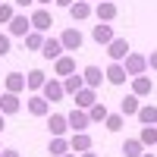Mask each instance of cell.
<instances>
[{
	"label": "cell",
	"mask_w": 157,
	"mask_h": 157,
	"mask_svg": "<svg viewBox=\"0 0 157 157\" xmlns=\"http://www.w3.org/2000/svg\"><path fill=\"white\" fill-rule=\"evenodd\" d=\"M138 141H141L145 148H154V145H157V126H141Z\"/></svg>",
	"instance_id": "28"
},
{
	"label": "cell",
	"mask_w": 157,
	"mask_h": 157,
	"mask_svg": "<svg viewBox=\"0 0 157 157\" xmlns=\"http://www.w3.org/2000/svg\"><path fill=\"white\" fill-rule=\"evenodd\" d=\"M16 16V10H13V3H0V25H10V19Z\"/></svg>",
	"instance_id": "32"
},
{
	"label": "cell",
	"mask_w": 157,
	"mask_h": 157,
	"mask_svg": "<svg viewBox=\"0 0 157 157\" xmlns=\"http://www.w3.org/2000/svg\"><path fill=\"white\" fill-rule=\"evenodd\" d=\"M72 98H75V107H82V110H88L91 104H98V91L85 85V88H78V91H75Z\"/></svg>",
	"instance_id": "10"
},
{
	"label": "cell",
	"mask_w": 157,
	"mask_h": 157,
	"mask_svg": "<svg viewBox=\"0 0 157 157\" xmlns=\"http://www.w3.org/2000/svg\"><path fill=\"white\" fill-rule=\"evenodd\" d=\"M47 129H50V135H66L69 123H66L63 113H47Z\"/></svg>",
	"instance_id": "15"
},
{
	"label": "cell",
	"mask_w": 157,
	"mask_h": 157,
	"mask_svg": "<svg viewBox=\"0 0 157 157\" xmlns=\"http://www.w3.org/2000/svg\"><path fill=\"white\" fill-rule=\"evenodd\" d=\"M123 69H126L129 78H132V75H141V72H148V57H145V54H132V50H129L126 60H123Z\"/></svg>",
	"instance_id": "1"
},
{
	"label": "cell",
	"mask_w": 157,
	"mask_h": 157,
	"mask_svg": "<svg viewBox=\"0 0 157 157\" xmlns=\"http://www.w3.org/2000/svg\"><path fill=\"white\" fill-rule=\"evenodd\" d=\"M138 107H141V98H138V94H126V98L120 101V113H123V116H135Z\"/></svg>",
	"instance_id": "18"
},
{
	"label": "cell",
	"mask_w": 157,
	"mask_h": 157,
	"mask_svg": "<svg viewBox=\"0 0 157 157\" xmlns=\"http://www.w3.org/2000/svg\"><path fill=\"white\" fill-rule=\"evenodd\" d=\"M66 123H69V129H72V132H85V129L91 126V120H88V110L75 107L72 113H66Z\"/></svg>",
	"instance_id": "6"
},
{
	"label": "cell",
	"mask_w": 157,
	"mask_h": 157,
	"mask_svg": "<svg viewBox=\"0 0 157 157\" xmlns=\"http://www.w3.org/2000/svg\"><path fill=\"white\" fill-rule=\"evenodd\" d=\"M10 54V35H0V57Z\"/></svg>",
	"instance_id": "33"
},
{
	"label": "cell",
	"mask_w": 157,
	"mask_h": 157,
	"mask_svg": "<svg viewBox=\"0 0 157 157\" xmlns=\"http://www.w3.org/2000/svg\"><path fill=\"white\" fill-rule=\"evenodd\" d=\"M41 57H44V60H57V57H63V44H60V38H44V44H41Z\"/></svg>",
	"instance_id": "14"
},
{
	"label": "cell",
	"mask_w": 157,
	"mask_h": 157,
	"mask_svg": "<svg viewBox=\"0 0 157 157\" xmlns=\"http://www.w3.org/2000/svg\"><path fill=\"white\" fill-rule=\"evenodd\" d=\"M78 157H98V151H82Z\"/></svg>",
	"instance_id": "38"
},
{
	"label": "cell",
	"mask_w": 157,
	"mask_h": 157,
	"mask_svg": "<svg viewBox=\"0 0 157 157\" xmlns=\"http://www.w3.org/2000/svg\"><path fill=\"white\" fill-rule=\"evenodd\" d=\"M141 157H154V154H151V151H145V154H141Z\"/></svg>",
	"instance_id": "42"
},
{
	"label": "cell",
	"mask_w": 157,
	"mask_h": 157,
	"mask_svg": "<svg viewBox=\"0 0 157 157\" xmlns=\"http://www.w3.org/2000/svg\"><path fill=\"white\" fill-rule=\"evenodd\" d=\"M91 6L88 0H72V6H69V16H72V22H85L88 16H91Z\"/></svg>",
	"instance_id": "12"
},
{
	"label": "cell",
	"mask_w": 157,
	"mask_h": 157,
	"mask_svg": "<svg viewBox=\"0 0 157 157\" xmlns=\"http://www.w3.org/2000/svg\"><path fill=\"white\" fill-rule=\"evenodd\" d=\"M88 3H91V0H88ZM94 3H98V0H94Z\"/></svg>",
	"instance_id": "43"
},
{
	"label": "cell",
	"mask_w": 157,
	"mask_h": 157,
	"mask_svg": "<svg viewBox=\"0 0 157 157\" xmlns=\"http://www.w3.org/2000/svg\"><path fill=\"white\" fill-rule=\"evenodd\" d=\"M107 107H104V104H91V107H88V120L91 123H104V120H107Z\"/></svg>",
	"instance_id": "29"
},
{
	"label": "cell",
	"mask_w": 157,
	"mask_h": 157,
	"mask_svg": "<svg viewBox=\"0 0 157 157\" xmlns=\"http://www.w3.org/2000/svg\"><path fill=\"white\" fill-rule=\"evenodd\" d=\"M138 123L141 126H157V107H154V104H145V107H138Z\"/></svg>",
	"instance_id": "21"
},
{
	"label": "cell",
	"mask_w": 157,
	"mask_h": 157,
	"mask_svg": "<svg viewBox=\"0 0 157 157\" xmlns=\"http://www.w3.org/2000/svg\"><path fill=\"white\" fill-rule=\"evenodd\" d=\"M29 113L32 116H47L50 113V101H44L41 94H32L29 98Z\"/></svg>",
	"instance_id": "17"
},
{
	"label": "cell",
	"mask_w": 157,
	"mask_h": 157,
	"mask_svg": "<svg viewBox=\"0 0 157 157\" xmlns=\"http://www.w3.org/2000/svg\"><path fill=\"white\" fill-rule=\"evenodd\" d=\"M148 69H157V50H154V54L148 57Z\"/></svg>",
	"instance_id": "36"
},
{
	"label": "cell",
	"mask_w": 157,
	"mask_h": 157,
	"mask_svg": "<svg viewBox=\"0 0 157 157\" xmlns=\"http://www.w3.org/2000/svg\"><path fill=\"white\" fill-rule=\"evenodd\" d=\"M41 44H44V35L41 32H29V35H25V47H29V50H41Z\"/></svg>",
	"instance_id": "31"
},
{
	"label": "cell",
	"mask_w": 157,
	"mask_h": 157,
	"mask_svg": "<svg viewBox=\"0 0 157 157\" xmlns=\"http://www.w3.org/2000/svg\"><path fill=\"white\" fill-rule=\"evenodd\" d=\"M63 157H78V154H75V151H66V154H63Z\"/></svg>",
	"instance_id": "41"
},
{
	"label": "cell",
	"mask_w": 157,
	"mask_h": 157,
	"mask_svg": "<svg viewBox=\"0 0 157 157\" xmlns=\"http://www.w3.org/2000/svg\"><path fill=\"white\" fill-rule=\"evenodd\" d=\"M104 126H107L110 132H120V129L126 126V116H123V113H107V120H104Z\"/></svg>",
	"instance_id": "30"
},
{
	"label": "cell",
	"mask_w": 157,
	"mask_h": 157,
	"mask_svg": "<svg viewBox=\"0 0 157 157\" xmlns=\"http://www.w3.org/2000/svg\"><path fill=\"white\" fill-rule=\"evenodd\" d=\"M19 107H22L19 94H13V91H3V94H0V113H3V116L19 113Z\"/></svg>",
	"instance_id": "8"
},
{
	"label": "cell",
	"mask_w": 157,
	"mask_h": 157,
	"mask_svg": "<svg viewBox=\"0 0 157 157\" xmlns=\"http://www.w3.org/2000/svg\"><path fill=\"white\" fill-rule=\"evenodd\" d=\"M82 78H85L88 88H98V85L104 82V72H101V66H85V69H82Z\"/></svg>",
	"instance_id": "22"
},
{
	"label": "cell",
	"mask_w": 157,
	"mask_h": 157,
	"mask_svg": "<svg viewBox=\"0 0 157 157\" xmlns=\"http://www.w3.org/2000/svg\"><path fill=\"white\" fill-rule=\"evenodd\" d=\"M29 19H32V29H35V32H41V35L50 32V25H54V16H50V10H44V6H38Z\"/></svg>",
	"instance_id": "3"
},
{
	"label": "cell",
	"mask_w": 157,
	"mask_h": 157,
	"mask_svg": "<svg viewBox=\"0 0 157 157\" xmlns=\"http://www.w3.org/2000/svg\"><path fill=\"white\" fill-rule=\"evenodd\" d=\"M0 151H3V148H0Z\"/></svg>",
	"instance_id": "44"
},
{
	"label": "cell",
	"mask_w": 157,
	"mask_h": 157,
	"mask_svg": "<svg viewBox=\"0 0 157 157\" xmlns=\"http://www.w3.org/2000/svg\"><path fill=\"white\" fill-rule=\"evenodd\" d=\"M141 154H145V145L138 138H126L123 141V157H141Z\"/></svg>",
	"instance_id": "27"
},
{
	"label": "cell",
	"mask_w": 157,
	"mask_h": 157,
	"mask_svg": "<svg viewBox=\"0 0 157 157\" xmlns=\"http://www.w3.org/2000/svg\"><path fill=\"white\" fill-rule=\"evenodd\" d=\"M44 82H47V75H44L41 69H32L29 75H25V88H29V91H41Z\"/></svg>",
	"instance_id": "25"
},
{
	"label": "cell",
	"mask_w": 157,
	"mask_h": 157,
	"mask_svg": "<svg viewBox=\"0 0 157 157\" xmlns=\"http://www.w3.org/2000/svg\"><path fill=\"white\" fill-rule=\"evenodd\" d=\"M35 3H38V6H47V3H54V0H35Z\"/></svg>",
	"instance_id": "40"
},
{
	"label": "cell",
	"mask_w": 157,
	"mask_h": 157,
	"mask_svg": "<svg viewBox=\"0 0 157 157\" xmlns=\"http://www.w3.org/2000/svg\"><path fill=\"white\" fill-rule=\"evenodd\" d=\"M47 151H50V157H63V154L69 151V138L54 135V138H50V145H47Z\"/></svg>",
	"instance_id": "23"
},
{
	"label": "cell",
	"mask_w": 157,
	"mask_h": 157,
	"mask_svg": "<svg viewBox=\"0 0 157 157\" xmlns=\"http://www.w3.org/2000/svg\"><path fill=\"white\" fill-rule=\"evenodd\" d=\"M82 41H85V38H82V32H78V29H66V32L60 35L63 50H78V47H82Z\"/></svg>",
	"instance_id": "9"
},
{
	"label": "cell",
	"mask_w": 157,
	"mask_h": 157,
	"mask_svg": "<svg viewBox=\"0 0 157 157\" xmlns=\"http://www.w3.org/2000/svg\"><path fill=\"white\" fill-rule=\"evenodd\" d=\"M54 69H57V75L66 78V75H72V72H75V60L63 54V57H57V60H54Z\"/></svg>",
	"instance_id": "20"
},
{
	"label": "cell",
	"mask_w": 157,
	"mask_h": 157,
	"mask_svg": "<svg viewBox=\"0 0 157 157\" xmlns=\"http://www.w3.org/2000/svg\"><path fill=\"white\" fill-rule=\"evenodd\" d=\"M16 6H22V10H29V6H35V0H13Z\"/></svg>",
	"instance_id": "35"
},
{
	"label": "cell",
	"mask_w": 157,
	"mask_h": 157,
	"mask_svg": "<svg viewBox=\"0 0 157 157\" xmlns=\"http://www.w3.org/2000/svg\"><path fill=\"white\" fill-rule=\"evenodd\" d=\"M41 98H44V101H50V104L63 101V98H66V91H63V82H60V78H47V82L41 85Z\"/></svg>",
	"instance_id": "2"
},
{
	"label": "cell",
	"mask_w": 157,
	"mask_h": 157,
	"mask_svg": "<svg viewBox=\"0 0 157 157\" xmlns=\"http://www.w3.org/2000/svg\"><path fill=\"white\" fill-rule=\"evenodd\" d=\"M91 38H94L98 44H110L113 38H116V35H113V25H110V22H98L94 29H91Z\"/></svg>",
	"instance_id": "11"
},
{
	"label": "cell",
	"mask_w": 157,
	"mask_h": 157,
	"mask_svg": "<svg viewBox=\"0 0 157 157\" xmlns=\"http://www.w3.org/2000/svg\"><path fill=\"white\" fill-rule=\"evenodd\" d=\"M104 78H107L110 85H123L129 75H126V69H123V63H110V66L104 69Z\"/></svg>",
	"instance_id": "16"
},
{
	"label": "cell",
	"mask_w": 157,
	"mask_h": 157,
	"mask_svg": "<svg viewBox=\"0 0 157 157\" xmlns=\"http://www.w3.org/2000/svg\"><path fill=\"white\" fill-rule=\"evenodd\" d=\"M69 151H75V154L91 151V138H88V132H72V138H69Z\"/></svg>",
	"instance_id": "19"
},
{
	"label": "cell",
	"mask_w": 157,
	"mask_h": 157,
	"mask_svg": "<svg viewBox=\"0 0 157 157\" xmlns=\"http://www.w3.org/2000/svg\"><path fill=\"white\" fill-rule=\"evenodd\" d=\"M0 157H19V151H16V148H3V151H0Z\"/></svg>",
	"instance_id": "34"
},
{
	"label": "cell",
	"mask_w": 157,
	"mask_h": 157,
	"mask_svg": "<svg viewBox=\"0 0 157 157\" xmlns=\"http://www.w3.org/2000/svg\"><path fill=\"white\" fill-rule=\"evenodd\" d=\"M91 13L98 16V22H113V19H116V13H120V10H116V3H110V0H98V3H94V10H91Z\"/></svg>",
	"instance_id": "7"
},
{
	"label": "cell",
	"mask_w": 157,
	"mask_h": 157,
	"mask_svg": "<svg viewBox=\"0 0 157 157\" xmlns=\"http://www.w3.org/2000/svg\"><path fill=\"white\" fill-rule=\"evenodd\" d=\"M78 88H85V78L82 75H78V72H72V75H66V78H63V91H66V94L72 98L75 94V91Z\"/></svg>",
	"instance_id": "26"
},
{
	"label": "cell",
	"mask_w": 157,
	"mask_h": 157,
	"mask_svg": "<svg viewBox=\"0 0 157 157\" xmlns=\"http://www.w3.org/2000/svg\"><path fill=\"white\" fill-rule=\"evenodd\" d=\"M54 3H57V6H66V10H69V6H72V0H54Z\"/></svg>",
	"instance_id": "37"
},
{
	"label": "cell",
	"mask_w": 157,
	"mask_h": 157,
	"mask_svg": "<svg viewBox=\"0 0 157 157\" xmlns=\"http://www.w3.org/2000/svg\"><path fill=\"white\" fill-rule=\"evenodd\" d=\"M154 91V82L141 72V75H132V94H138V98H148Z\"/></svg>",
	"instance_id": "13"
},
{
	"label": "cell",
	"mask_w": 157,
	"mask_h": 157,
	"mask_svg": "<svg viewBox=\"0 0 157 157\" xmlns=\"http://www.w3.org/2000/svg\"><path fill=\"white\" fill-rule=\"evenodd\" d=\"M3 129H6V116L0 113V132H3Z\"/></svg>",
	"instance_id": "39"
},
{
	"label": "cell",
	"mask_w": 157,
	"mask_h": 157,
	"mask_svg": "<svg viewBox=\"0 0 157 157\" xmlns=\"http://www.w3.org/2000/svg\"><path fill=\"white\" fill-rule=\"evenodd\" d=\"M3 85H6V91H13V94H22L25 91V75L22 72H10Z\"/></svg>",
	"instance_id": "24"
},
{
	"label": "cell",
	"mask_w": 157,
	"mask_h": 157,
	"mask_svg": "<svg viewBox=\"0 0 157 157\" xmlns=\"http://www.w3.org/2000/svg\"><path fill=\"white\" fill-rule=\"evenodd\" d=\"M126 54H129V41H126V38H113V41L107 44V57H110V63H123Z\"/></svg>",
	"instance_id": "5"
},
{
	"label": "cell",
	"mask_w": 157,
	"mask_h": 157,
	"mask_svg": "<svg viewBox=\"0 0 157 157\" xmlns=\"http://www.w3.org/2000/svg\"><path fill=\"white\" fill-rule=\"evenodd\" d=\"M29 32H32V19L25 16V13H16V16L10 19V35L13 38H25Z\"/></svg>",
	"instance_id": "4"
}]
</instances>
